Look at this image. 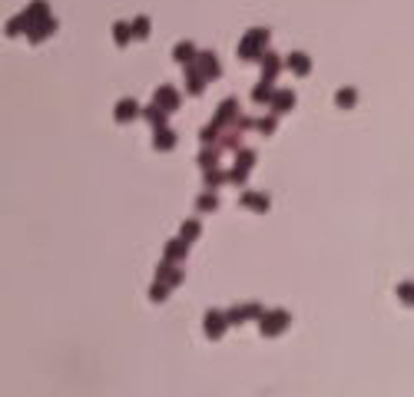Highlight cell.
<instances>
[{
	"label": "cell",
	"instance_id": "1",
	"mask_svg": "<svg viewBox=\"0 0 414 397\" xmlns=\"http://www.w3.org/2000/svg\"><path fill=\"white\" fill-rule=\"evenodd\" d=\"M265 37H269V30H252L245 40H242V47H239V56H259V50H262V43H265Z\"/></svg>",
	"mask_w": 414,
	"mask_h": 397
},
{
	"label": "cell",
	"instance_id": "2",
	"mask_svg": "<svg viewBox=\"0 0 414 397\" xmlns=\"http://www.w3.org/2000/svg\"><path fill=\"white\" fill-rule=\"evenodd\" d=\"M288 325V315L285 311H272V315L262 318V334H282V328Z\"/></svg>",
	"mask_w": 414,
	"mask_h": 397
},
{
	"label": "cell",
	"instance_id": "3",
	"mask_svg": "<svg viewBox=\"0 0 414 397\" xmlns=\"http://www.w3.org/2000/svg\"><path fill=\"white\" fill-rule=\"evenodd\" d=\"M156 106H159V110H176V106H179V96H176V89L173 86H159L156 89Z\"/></svg>",
	"mask_w": 414,
	"mask_h": 397
},
{
	"label": "cell",
	"instance_id": "4",
	"mask_svg": "<svg viewBox=\"0 0 414 397\" xmlns=\"http://www.w3.org/2000/svg\"><path fill=\"white\" fill-rule=\"evenodd\" d=\"M206 331H209V338H219V334L225 331V318L219 315V311H209L206 315Z\"/></svg>",
	"mask_w": 414,
	"mask_h": 397
},
{
	"label": "cell",
	"instance_id": "5",
	"mask_svg": "<svg viewBox=\"0 0 414 397\" xmlns=\"http://www.w3.org/2000/svg\"><path fill=\"white\" fill-rule=\"evenodd\" d=\"M242 206L255 209V212H265L269 202H265V195H259V192H245V195H242Z\"/></svg>",
	"mask_w": 414,
	"mask_h": 397
},
{
	"label": "cell",
	"instance_id": "6",
	"mask_svg": "<svg viewBox=\"0 0 414 397\" xmlns=\"http://www.w3.org/2000/svg\"><path fill=\"white\" fill-rule=\"evenodd\" d=\"M136 113H139V106H136L133 100H123V103L116 106V119H123V123H129V119H133Z\"/></svg>",
	"mask_w": 414,
	"mask_h": 397
},
{
	"label": "cell",
	"instance_id": "7",
	"mask_svg": "<svg viewBox=\"0 0 414 397\" xmlns=\"http://www.w3.org/2000/svg\"><path fill=\"white\" fill-rule=\"evenodd\" d=\"M288 66H292L295 73H302V76L311 70V63H308V56H305V53H292V56H288Z\"/></svg>",
	"mask_w": 414,
	"mask_h": 397
},
{
	"label": "cell",
	"instance_id": "8",
	"mask_svg": "<svg viewBox=\"0 0 414 397\" xmlns=\"http://www.w3.org/2000/svg\"><path fill=\"white\" fill-rule=\"evenodd\" d=\"M262 63H265V79H272V76H275V73H279L282 70V60H279V56H275V53H265L262 56Z\"/></svg>",
	"mask_w": 414,
	"mask_h": 397
},
{
	"label": "cell",
	"instance_id": "9",
	"mask_svg": "<svg viewBox=\"0 0 414 397\" xmlns=\"http://www.w3.org/2000/svg\"><path fill=\"white\" fill-rule=\"evenodd\" d=\"M186 255V242H169L166 245V262H179Z\"/></svg>",
	"mask_w": 414,
	"mask_h": 397
},
{
	"label": "cell",
	"instance_id": "10",
	"mask_svg": "<svg viewBox=\"0 0 414 397\" xmlns=\"http://www.w3.org/2000/svg\"><path fill=\"white\" fill-rule=\"evenodd\" d=\"M173 143H176V136L169 133V129H159V133H156V149H173Z\"/></svg>",
	"mask_w": 414,
	"mask_h": 397
},
{
	"label": "cell",
	"instance_id": "11",
	"mask_svg": "<svg viewBox=\"0 0 414 397\" xmlns=\"http://www.w3.org/2000/svg\"><path fill=\"white\" fill-rule=\"evenodd\" d=\"M199 63H202V73H206V76H215V73H219V66H215V56H212V53H202V56H199Z\"/></svg>",
	"mask_w": 414,
	"mask_h": 397
},
{
	"label": "cell",
	"instance_id": "12",
	"mask_svg": "<svg viewBox=\"0 0 414 397\" xmlns=\"http://www.w3.org/2000/svg\"><path fill=\"white\" fill-rule=\"evenodd\" d=\"M159 281H169V285H179V271L169 268V265H159Z\"/></svg>",
	"mask_w": 414,
	"mask_h": 397
},
{
	"label": "cell",
	"instance_id": "13",
	"mask_svg": "<svg viewBox=\"0 0 414 397\" xmlns=\"http://www.w3.org/2000/svg\"><path fill=\"white\" fill-rule=\"evenodd\" d=\"M272 103H275V110H288V106H292V93H288V89H282V93L272 96Z\"/></svg>",
	"mask_w": 414,
	"mask_h": 397
},
{
	"label": "cell",
	"instance_id": "14",
	"mask_svg": "<svg viewBox=\"0 0 414 397\" xmlns=\"http://www.w3.org/2000/svg\"><path fill=\"white\" fill-rule=\"evenodd\" d=\"M176 60H196V50H192V43H179V47H176Z\"/></svg>",
	"mask_w": 414,
	"mask_h": 397
},
{
	"label": "cell",
	"instance_id": "15",
	"mask_svg": "<svg viewBox=\"0 0 414 397\" xmlns=\"http://www.w3.org/2000/svg\"><path fill=\"white\" fill-rule=\"evenodd\" d=\"M355 100H358V96H355V89H338V106H355Z\"/></svg>",
	"mask_w": 414,
	"mask_h": 397
},
{
	"label": "cell",
	"instance_id": "16",
	"mask_svg": "<svg viewBox=\"0 0 414 397\" xmlns=\"http://www.w3.org/2000/svg\"><path fill=\"white\" fill-rule=\"evenodd\" d=\"M146 33H149V20H146V17L133 20V37H146Z\"/></svg>",
	"mask_w": 414,
	"mask_h": 397
},
{
	"label": "cell",
	"instance_id": "17",
	"mask_svg": "<svg viewBox=\"0 0 414 397\" xmlns=\"http://www.w3.org/2000/svg\"><path fill=\"white\" fill-rule=\"evenodd\" d=\"M129 33H133V27L116 24V43H129Z\"/></svg>",
	"mask_w": 414,
	"mask_h": 397
},
{
	"label": "cell",
	"instance_id": "18",
	"mask_svg": "<svg viewBox=\"0 0 414 397\" xmlns=\"http://www.w3.org/2000/svg\"><path fill=\"white\" fill-rule=\"evenodd\" d=\"M272 96H275V93H272ZM272 96H269V83H259V86H255V100H259V103H269Z\"/></svg>",
	"mask_w": 414,
	"mask_h": 397
},
{
	"label": "cell",
	"instance_id": "19",
	"mask_svg": "<svg viewBox=\"0 0 414 397\" xmlns=\"http://www.w3.org/2000/svg\"><path fill=\"white\" fill-rule=\"evenodd\" d=\"M398 294H401V302L414 305V285H398Z\"/></svg>",
	"mask_w": 414,
	"mask_h": 397
},
{
	"label": "cell",
	"instance_id": "20",
	"mask_svg": "<svg viewBox=\"0 0 414 397\" xmlns=\"http://www.w3.org/2000/svg\"><path fill=\"white\" fill-rule=\"evenodd\" d=\"M146 116L152 119V126H159V129H162V123H166V119H162V110H159V106H156V110H146Z\"/></svg>",
	"mask_w": 414,
	"mask_h": 397
},
{
	"label": "cell",
	"instance_id": "21",
	"mask_svg": "<svg viewBox=\"0 0 414 397\" xmlns=\"http://www.w3.org/2000/svg\"><path fill=\"white\" fill-rule=\"evenodd\" d=\"M199 235V222H186L183 225V238H196Z\"/></svg>",
	"mask_w": 414,
	"mask_h": 397
},
{
	"label": "cell",
	"instance_id": "22",
	"mask_svg": "<svg viewBox=\"0 0 414 397\" xmlns=\"http://www.w3.org/2000/svg\"><path fill=\"white\" fill-rule=\"evenodd\" d=\"M206 182H209V185H215V182H225V175L219 172V169H212V172L206 175Z\"/></svg>",
	"mask_w": 414,
	"mask_h": 397
},
{
	"label": "cell",
	"instance_id": "23",
	"mask_svg": "<svg viewBox=\"0 0 414 397\" xmlns=\"http://www.w3.org/2000/svg\"><path fill=\"white\" fill-rule=\"evenodd\" d=\"M212 206H215V195H209V192H206V195L199 198V209H212Z\"/></svg>",
	"mask_w": 414,
	"mask_h": 397
},
{
	"label": "cell",
	"instance_id": "24",
	"mask_svg": "<svg viewBox=\"0 0 414 397\" xmlns=\"http://www.w3.org/2000/svg\"><path fill=\"white\" fill-rule=\"evenodd\" d=\"M152 298H156V302H159V298H166V288L156 285V288H152Z\"/></svg>",
	"mask_w": 414,
	"mask_h": 397
}]
</instances>
